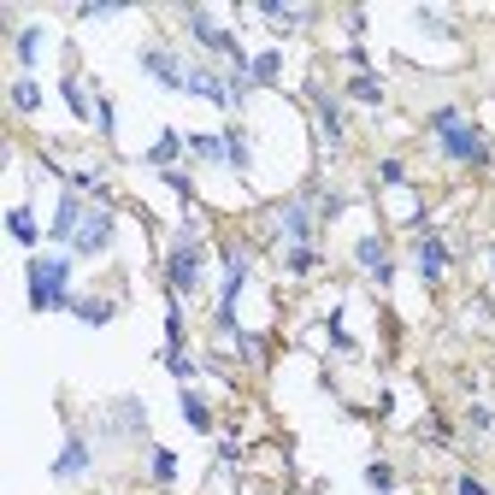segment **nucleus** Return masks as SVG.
<instances>
[{"mask_svg": "<svg viewBox=\"0 0 495 495\" xmlns=\"http://www.w3.org/2000/svg\"><path fill=\"white\" fill-rule=\"evenodd\" d=\"M401 177H407V171H401V159H383V166H378V183H383V189H401Z\"/></svg>", "mask_w": 495, "mask_h": 495, "instance_id": "nucleus-24", "label": "nucleus"}, {"mask_svg": "<svg viewBox=\"0 0 495 495\" xmlns=\"http://www.w3.org/2000/svg\"><path fill=\"white\" fill-rule=\"evenodd\" d=\"M454 495H490V490H483L478 478H454Z\"/></svg>", "mask_w": 495, "mask_h": 495, "instance_id": "nucleus-27", "label": "nucleus"}, {"mask_svg": "<svg viewBox=\"0 0 495 495\" xmlns=\"http://www.w3.org/2000/svg\"><path fill=\"white\" fill-rule=\"evenodd\" d=\"M189 95H201V100H218V107H230L236 100V89H225L212 71H189Z\"/></svg>", "mask_w": 495, "mask_h": 495, "instance_id": "nucleus-8", "label": "nucleus"}, {"mask_svg": "<svg viewBox=\"0 0 495 495\" xmlns=\"http://www.w3.org/2000/svg\"><path fill=\"white\" fill-rule=\"evenodd\" d=\"M277 65H283V59L271 54V47H266V54H254V59H248V83H271V77H277Z\"/></svg>", "mask_w": 495, "mask_h": 495, "instance_id": "nucleus-14", "label": "nucleus"}, {"mask_svg": "<svg viewBox=\"0 0 495 495\" xmlns=\"http://www.w3.org/2000/svg\"><path fill=\"white\" fill-rule=\"evenodd\" d=\"M113 118H118V113H113V100H95V124L107 130V136H113Z\"/></svg>", "mask_w": 495, "mask_h": 495, "instance_id": "nucleus-25", "label": "nucleus"}, {"mask_svg": "<svg viewBox=\"0 0 495 495\" xmlns=\"http://www.w3.org/2000/svg\"><path fill=\"white\" fill-rule=\"evenodd\" d=\"M77 218H83V207H77V189H65V201H59V218H54V236L71 242V236H77Z\"/></svg>", "mask_w": 495, "mask_h": 495, "instance_id": "nucleus-9", "label": "nucleus"}, {"mask_svg": "<svg viewBox=\"0 0 495 495\" xmlns=\"http://www.w3.org/2000/svg\"><path fill=\"white\" fill-rule=\"evenodd\" d=\"M183 419L195 424V431H212V413H207V401H201L195 389H189V396H183Z\"/></svg>", "mask_w": 495, "mask_h": 495, "instance_id": "nucleus-16", "label": "nucleus"}, {"mask_svg": "<svg viewBox=\"0 0 495 495\" xmlns=\"http://www.w3.org/2000/svg\"><path fill=\"white\" fill-rule=\"evenodd\" d=\"M189 148H195V159H230L225 154V136H195Z\"/></svg>", "mask_w": 495, "mask_h": 495, "instance_id": "nucleus-18", "label": "nucleus"}, {"mask_svg": "<svg viewBox=\"0 0 495 495\" xmlns=\"http://www.w3.org/2000/svg\"><path fill=\"white\" fill-rule=\"evenodd\" d=\"M319 266H325L319 248H295V254H289V271H319Z\"/></svg>", "mask_w": 495, "mask_h": 495, "instance_id": "nucleus-21", "label": "nucleus"}, {"mask_svg": "<svg viewBox=\"0 0 495 495\" xmlns=\"http://www.w3.org/2000/svg\"><path fill=\"white\" fill-rule=\"evenodd\" d=\"M283 236L307 242V236H312V212H307V207H289V212H283Z\"/></svg>", "mask_w": 495, "mask_h": 495, "instance_id": "nucleus-13", "label": "nucleus"}, {"mask_svg": "<svg viewBox=\"0 0 495 495\" xmlns=\"http://www.w3.org/2000/svg\"><path fill=\"white\" fill-rule=\"evenodd\" d=\"M431 130H437V141H442V154H448V159H460V166H472V171L490 166V141H483L478 130H472V118H466V113L442 107V113L431 118Z\"/></svg>", "mask_w": 495, "mask_h": 495, "instance_id": "nucleus-1", "label": "nucleus"}, {"mask_svg": "<svg viewBox=\"0 0 495 495\" xmlns=\"http://www.w3.org/2000/svg\"><path fill=\"white\" fill-rule=\"evenodd\" d=\"M65 277H71V260L54 254V260H30L24 283H30V307L36 312H54V307H77V301L65 295Z\"/></svg>", "mask_w": 495, "mask_h": 495, "instance_id": "nucleus-2", "label": "nucleus"}, {"mask_svg": "<svg viewBox=\"0 0 495 495\" xmlns=\"http://www.w3.org/2000/svg\"><path fill=\"white\" fill-rule=\"evenodd\" d=\"M154 478H159V483L177 478V454H171V448H154Z\"/></svg>", "mask_w": 495, "mask_h": 495, "instance_id": "nucleus-20", "label": "nucleus"}, {"mask_svg": "<svg viewBox=\"0 0 495 495\" xmlns=\"http://www.w3.org/2000/svg\"><path fill=\"white\" fill-rule=\"evenodd\" d=\"M354 260L371 271V283H383V289L396 283V266H389V254H383V242H378V236H360V242H354Z\"/></svg>", "mask_w": 495, "mask_h": 495, "instance_id": "nucleus-6", "label": "nucleus"}, {"mask_svg": "<svg viewBox=\"0 0 495 495\" xmlns=\"http://www.w3.org/2000/svg\"><path fill=\"white\" fill-rule=\"evenodd\" d=\"M354 95H360V100H383V89L371 83V77H354Z\"/></svg>", "mask_w": 495, "mask_h": 495, "instance_id": "nucleus-26", "label": "nucleus"}, {"mask_svg": "<svg viewBox=\"0 0 495 495\" xmlns=\"http://www.w3.org/2000/svg\"><path fill=\"white\" fill-rule=\"evenodd\" d=\"M166 277L177 283V289H195L201 283V254H195V225H183V236H177V248H171V266H166Z\"/></svg>", "mask_w": 495, "mask_h": 495, "instance_id": "nucleus-4", "label": "nucleus"}, {"mask_svg": "<svg viewBox=\"0 0 495 495\" xmlns=\"http://www.w3.org/2000/svg\"><path fill=\"white\" fill-rule=\"evenodd\" d=\"M177 148H183L177 136H159L154 148H148V159H154V166H171V159H177Z\"/></svg>", "mask_w": 495, "mask_h": 495, "instance_id": "nucleus-19", "label": "nucleus"}, {"mask_svg": "<svg viewBox=\"0 0 495 495\" xmlns=\"http://www.w3.org/2000/svg\"><path fill=\"white\" fill-rule=\"evenodd\" d=\"M442 266H448L442 236H424V248H419V277H442Z\"/></svg>", "mask_w": 495, "mask_h": 495, "instance_id": "nucleus-10", "label": "nucleus"}, {"mask_svg": "<svg viewBox=\"0 0 495 495\" xmlns=\"http://www.w3.org/2000/svg\"><path fill=\"white\" fill-rule=\"evenodd\" d=\"M113 212L107 207H83V218H77V236H71V248H77V254H100V248H107V242H113Z\"/></svg>", "mask_w": 495, "mask_h": 495, "instance_id": "nucleus-3", "label": "nucleus"}, {"mask_svg": "<svg viewBox=\"0 0 495 495\" xmlns=\"http://www.w3.org/2000/svg\"><path fill=\"white\" fill-rule=\"evenodd\" d=\"M141 71L154 77L159 89H189V71L177 65V59L166 54V47H141Z\"/></svg>", "mask_w": 495, "mask_h": 495, "instance_id": "nucleus-5", "label": "nucleus"}, {"mask_svg": "<svg viewBox=\"0 0 495 495\" xmlns=\"http://www.w3.org/2000/svg\"><path fill=\"white\" fill-rule=\"evenodd\" d=\"M83 472H89V442H83V437H71V442H65V454L54 460V478L65 483V478H83Z\"/></svg>", "mask_w": 495, "mask_h": 495, "instance_id": "nucleus-7", "label": "nucleus"}, {"mask_svg": "<svg viewBox=\"0 0 495 495\" xmlns=\"http://www.w3.org/2000/svg\"><path fill=\"white\" fill-rule=\"evenodd\" d=\"M225 154H230V166H236V171H248V166H254V148H248V130H236V124L225 130Z\"/></svg>", "mask_w": 495, "mask_h": 495, "instance_id": "nucleus-11", "label": "nucleus"}, {"mask_svg": "<svg viewBox=\"0 0 495 495\" xmlns=\"http://www.w3.org/2000/svg\"><path fill=\"white\" fill-rule=\"evenodd\" d=\"M42 54V30H18V59H36Z\"/></svg>", "mask_w": 495, "mask_h": 495, "instance_id": "nucleus-22", "label": "nucleus"}, {"mask_svg": "<svg viewBox=\"0 0 495 495\" xmlns=\"http://www.w3.org/2000/svg\"><path fill=\"white\" fill-rule=\"evenodd\" d=\"M13 107H24V113H36V107H42V89L18 77V83H13Z\"/></svg>", "mask_w": 495, "mask_h": 495, "instance_id": "nucleus-17", "label": "nucleus"}, {"mask_svg": "<svg viewBox=\"0 0 495 495\" xmlns=\"http://www.w3.org/2000/svg\"><path fill=\"white\" fill-rule=\"evenodd\" d=\"M6 230H13L18 242H36V236H42V230H36V212H30V207H13V212H6Z\"/></svg>", "mask_w": 495, "mask_h": 495, "instance_id": "nucleus-12", "label": "nucleus"}, {"mask_svg": "<svg viewBox=\"0 0 495 495\" xmlns=\"http://www.w3.org/2000/svg\"><path fill=\"white\" fill-rule=\"evenodd\" d=\"M65 100H71V113H77V118L89 113V95H83V83H77V77H65Z\"/></svg>", "mask_w": 495, "mask_h": 495, "instance_id": "nucleus-23", "label": "nucleus"}, {"mask_svg": "<svg viewBox=\"0 0 495 495\" xmlns=\"http://www.w3.org/2000/svg\"><path fill=\"white\" fill-rule=\"evenodd\" d=\"M77 319H83V325H107V319H113V301H77Z\"/></svg>", "mask_w": 495, "mask_h": 495, "instance_id": "nucleus-15", "label": "nucleus"}]
</instances>
